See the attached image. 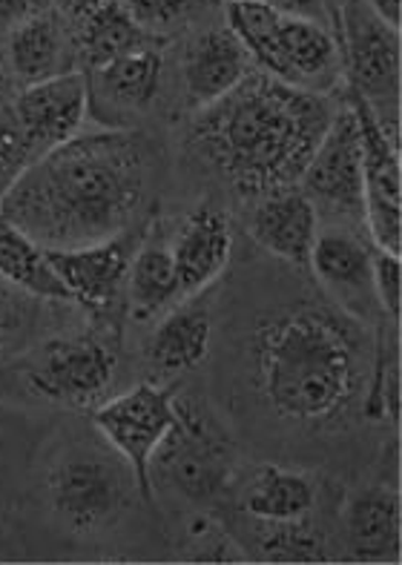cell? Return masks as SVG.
I'll list each match as a JSON object with an SVG mask.
<instances>
[{
	"label": "cell",
	"mask_w": 402,
	"mask_h": 565,
	"mask_svg": "<svg viewBox=\"0 0 402 565\" xmlns=\"http://www.w3.org/2000/svg\"><path fill=\"white\" fill-rule=\"evenodd\" d=\"M152 184V150L138 132L100 129L57 143L18 175L0 215L43 250H70L138 224Z\"/></svg>",
	"instance_id": "obj_1"
},
{
	"label": "cell",
	"mask_w": 402,
	"mask_h": 565,
	"mask_svg": "<svg viewBox=\"0 0 402 565\" xmlns=\"http://www.w3.org/2000/svg\"><path fill=\"white\" fill-rule=\"evenodd\" d=\"M366 324L330 301H294L258 319L247 339V380L276 419L339 428L362 414L373 367Z\"/></svg>",
	"instance_id": "obj_2"
},
{
	"label": "cell",
	"mask_w": 402,
	"mask_h": 565,
	"mask_svg": "<svg viewBox=\"0 0 402 565\" xmlns=\"http://www.w3.org/2000/svg\"><path fill=\"white\" fill-rule=\"evenodd\" d=\"M337 104L328 93L253 70L228 95L201 107L187 143L242 195L296 186L328 132Z\"/></svg>",
	"instance_id": "obj_3"
},
{
	"label": "cell",
	"mask_w": 402,
	"mask_h": 565,
	"mask_svg": "<svg viewBox=\"0 0 402 565\" xmlns=\"http://www.w3.org/2000/svg\"><path fill=\"white\" fill-rule=\"evenodd\" d=\"M228 29L239 38L253 66L285 84L330 93L342 70L339 41L328 26L305 18H287L262 0L228 3Z\"/></svg>",
	"instance_id": "obj_4"
},
{
	"label": "cell",
	"mask_w": 402,
	"mask_h": 565,
	"mask_svg": "<svg viewBox=\"0 0 402 565\" xmlns=\"http://www.w3.org/2000/svg\"><path fill=\"white\" fill-rule=\"evenodd\" d=\"M179 423L161 439L150 459V482L170 488L187 502H213L233 477V445L228 434L195 402L176 399Z\"/></svg>",
	"instance_id": "obj_5"
},
{
	"label": "cell",
	"mask_w": 402,
	"mask_h": 565,
	"mask_svg": "<svg viewBox=\"0 0 402 565\" xmlns=\"http://www.w3.org/2000/svg\"><path fill=\"white\" fill-rule=\"evenodd\" d=\"M138 494L133 471L95 448H72L46 477V500L61 525L75 534H95L127 514Z\"/></svg>",
	"instance_id": "obj_6"
},
{
	"label": "cell",
	"mask_w": 402,
	"mask_h": 565,
	"mask_svg": "<svg viewBox=\"0 0 402 565\" xmlns=\"http://www.w3.org/2000/svg\"><path fill=\"white\" fill-rule=\"evenodd\" d=\"M89 419L100 437L113 445L115 454L124 457L136 480L138 497L144 502H152L156 491L150 482V459L161 439L179 423L176 391L141 382L124 391L121 396L100 402Z\"/></svg>",
	"instance_id": "obj_7"
},
{
	"label": "cell",
	"mask_w": 402,
	"mask_h": 565,
	"mask_svg": "<svg viewBox=\"0 0 402 565\" xmlns=\"http://www.w3.org/2000/svg\"><path fill=\"white\" fill-rule=\"evenodd\" d=\"M345 104L351 107L359 129L362 156V190H366V218L373 247L402 253V204H400V143L396 121L382 118L371 100L348 89Z\"/></svg>",
	"instance_id": "obj_8"
},
{
	"label": "cell",
	"mask_w": 402,
	"mask_h": 565,
	"mask_svg": "<svg viewBox=\"0 0 402 565\" xmlns=\"http://www.w3.org/2000/svg\"><path fill=\"white\" fill-rule=\"evenodd\" d=\"M118 371L115 351L98 337L43 342L27 365L29 391L61 405H89L107 394Z\"/></svg>",
	"instance_id": "obj_9"
},
{
	"label": "cell",
	"mask_w": 402,
	"mask_h": 565,
	"mask_svg": "<svg viewBox=\"0 0 402 565\" xmlns=\"http://www.w3.org/2000/svg\"><path fill=\"white\" fill-rule=\"evenodd\" d=\"M342 32L339 55L353 93H359L373 107L382 100L394 107L400 95V29L388 26L366 0H342L337 14Z\"/></svg>",
	"instance_id": "obj_10"
},
{
	"label": "cell",
	"mask_w": 402,
	"mask_h": 565,
	"mask_svg": "<svg viewBox=\"0 0 402 565\" xmlns=\"http://www.w3.org/2000/svg\"><path fill=\"white\" fill-rule=\"evenodd\" d=\"M296 186L308 195L316 213H328L334 218H345V222L366 218L359 129L348 104L337 107L328 132L310 156Z\"/></svg>",
	"instance_id": "obj_11"
},
{
	"label": "cell",
	"mask_w": 402,
	"mask_h": 565,
	"mask_svg": "<svg viewBox=\"0 0 402 565\" xmlns=\"http://www.w3.org/2000/svg\"><path fill=\"white\" fill-rule=\"evenodd\" d=\"M147 233H150V224L138 222L118 236L100 238L95 244L43 253H46V262L55 270L57 281L66 287L72 301L100 313V310L113 308L115 299L121 296L129 262L147 238Z\"/></svg>",
	"instance_id": "obj_12"
},
{
	"label": "cell",
	"mask_w": 402,
	"mask_h": 565,
	"mask_svg": "<svg viewBox=\"0 0 402 565\" xmlns=\"http://www.w3.org/2000/svg\"><path fill=\"white\" fill-rule=\"evenodd\" d=\"M308 267L330 305L362 324H380L382 310L373 294V247L342 227L316 233Z\"/></svg>",
	"instance_id": "obj_13"
},
{
	"label": "cell",
	"mask_w": 402,
	"mask_h": 565,
	"mask_svg": "<svg viewBox=\"0 0 402 565\" xmlns=\"http://www.w3.org/2000/svg\"><path fill=\"white\" fill-rule=\"evenodd\" d=\"M89 107V78L70 70L55 78L23 86L12 100V118L35 152L52 150L81 132Z\"/></svg>",
	"instance_id": "obj_14"
},
{
	"label": "cell",
	"mask_w": 402,
	"mask_h": 565,
	"mask_svg": "<svg viewBox=\"0 0 402 565\" xmlns=\"http://www.w3.org/2000/svg\"><path fill=\"white\" fill-rule=\"evenodd\" d=\"M230 250H233V230L222 210L201 204L187 215L170 244L181 299H193L204 287L213 285L228 267Z\"/></svg>",
	"instance_id": "obj_15"
},
{
	"label": "cell",
	"mask_w": 402,
	"mask_h": 565,
	"mask_svg": "<svg viewBox=\"0 0 402 565\" xmlns=\"http://www.w3.org/2000/svg\"><path fill=\"white\" fill-rule=\"evenodd\" d=\"M319 233V213L299 186L258 195L251 213V236L258 247L287 265H308Z\"/></svg>",
	"instance_id": "obj_16"
},
{
	"label": "cell",
	"mask_w": 402,
	"mask_h": 565,
	"mask_svg": "<svg viewBox=\"0 0 402 565\" xmlns=\"http://www.w3.org/2000/svg\"><path fill=\"white\" fill-rule=\"evenodd\" d=\"M256 70L239 38L222 29H204L187 43L181 75H184L187 98L195 109L208 107L222 95H228L244 75Z\"/></svg>",
	"instance_id": "obj_17"
},
{
	"label": "cell",
	"mask_w": 402,
	"mask_h": 565,
	"mask_svg": "<svg viewBox=\"0 0 402 565\" xmlns=\"http://www.w3.org/2000/svg\"><path fill=\"white\" fill-rule=\"evenodd\" d=\"M345 540L357 559L385 563L402 557L400 494L388 486L362 488L345 505Z\"/></svg>",
	"instance_id": "obj_18"
},
{
	"label": "cell",
	"mask_w": 402,
	"mask_h": 565,
	"mask_svg": "<svg viewBox=\"0 0 402 565\" xmlns=\"http://www.w3.org/2000/svg\"><path fill=\"white\" fill-rule=\"evenodd\" d=\"M3 46H7V70L23 86L72 70L70 38L55 12L35 14L12 26L3 35Z\"/></svg>",
	"instance_id": "obj_19"
},
{
	"label": "cell",
	"mask_w": 402,
	"mask_h": 565,
	"mask_svg": "<svg viewBox=\"0 0 402 565\" xmlns=\"http://www.w3.org/2000/svg\"><path fill=\"white\" fill-rule=\"evenodd\" d=\"M210 342H213V319L208 310L201 305H181L158 319L147 342V359L165 376L195 371L210 356Z\"/></svg>",
	"instance_id": "obj_20"
},
{
	"label": "cell",
	"mask_w": 402,
	"mask_h": 565,
	"mask_svg": "<svg viewBox=\"0 0 402 565\" xmlns=\"http://www.w3.org/2000/svg\"><path fill=\"white\" fill-rule=\"evenodd\" d=\"M78 57L86 70H100L118 57L141 50H161L165 38L152 35L150 29L133 21L121 0H104L93 14L78 23Z\"/></svg>",
	"instance_id": "obj_21"
},
{
	"label": "cell",
	"mask_w": 402,
	"mask_h": 565,
	"mask_svg": "<svg viewBox=\"0 0 402 565\" xmlns=\"http://www.w3.org/2000/svg\"><path fill=\"white\" fill-rule=\"evenodd\" d=\"M316 505V482L308 473L287 471L279 466H262L244 482L242 511L251 520L287 523L310 516Z\"/></svg>",
	"instance_id": "obj_22"
},
{
	"label": "cell",
	"mask_w": 402,
	"mask_h": 565,
	"mask_svg": "<svg viewBox=\"0 0 402 565\" xmlns=\"http://www.w3.org/2000/svg\"><path fill=\"white\" fill-rule=\"evenodd\" d=\"M124 290H127L129 316L138 322L167 313L172 301L181 299L179 273L172 265L170 247L161 238H152V233H147V238L129 262Z\"/></svg>",
	"instance_id": "obj_23"
},
{
	"label": "cell",
	"mask_w": 402,
	"mask_h": 565,
	"mask_svg": "<svg viewBox=\"0 0 402 565\" xmlns=\"http://www.w3.org/2000/svg\"><path fill=\"white\" fill-rule=\"evenodd\" d=\"M0 276L35 299L72 301L66 287L57 281L55 270L46 262L41 244L32 242L21 227H14L3 215H0Z\"/></svg>",
	"instance_id": "obj_24"
},
{
	"label": "cell",
	"mask_w": 402,
	"mask_h": 565,
	"mask_svg": "<svg viewBox=\"0 0 402 565\" xmlns=\"http://www.w3.org/2000/svg\"><path fill=\"white\" fill-rule=\"evenodd\" d=\"M93 81L104 100L118 109H144L152 104L161 86V52L141 50L118 57L113 64L93 70Z\"/></svg>",
	"instance_id": "obj_25"
},
{
	"label": "cell",
	"mask_w": 402,
	"mask_h": 565,
	"mask_svg": "<svg viewBox=\"0 0 402 565\" xmlns=\"http://www.w3.org/2000/svg\"><path fill=\"white\" fill-rule=\"evenodd\" d=\"M253 523H256L253 543L265 559H273V563H319V559H328L325 537L308 516L287 520V523H265V520H253Z\"/></svg>",
	"instance_id": "obj_26"
},
{
	"label": "cell",
	"mask_w": 402,
	"mask_h": 565,
	"mask_svg": "<svg viewBox=\"0 0 402 565\" xmlns=\"http://www.w3.org/2000/svg\"><path fill=\"white\" fill-rule=\"evenodd\" d=\"M208 0H121V7L133 14V21L150 29L152 35L165 38L172 29L193 21Z\"/></svg>",
	"instance_id": "obj_27"
},
{
	"label": "cell",
	"mask_w": 402,
	"mask_h": 565,
	"mask_svg": "<svg viewBox=\"0 0 402 565\" xmlns=\"http://www.w3.org/2000/svg\"><path fill=\"white\" fill-rule=\"evenodd\" d=\"M38 158L35 147L14 124L12 109H0V199L9 193V186L18 181L23 170Z\"/></svg>",
	"instance_id": "obj_28"
},
{
	"label": "cell",
	"mask_w": 402,
	"mask_h": 565,
	"mask_svg": "<svg viewBox=\"0 0 402 565\" xmlns=\"http://www.w3.org/2000/svg\"><path fill=\"white\" fill-rule=\"evenodd\" d=\"M373 294L382 310V319L400 328L402 316V267L396 253L373 247Z\"/></svg>",
	"instance_id": "obj_29"
},
{
	"label": "cell",
	"mask_w": 402,
	"mask_h": 565,
	"mask_svg": "<svg viewBox=\"0 0 402 565\" xmlns=\"http://www.w3.org/2000/svg\"><path fill=\"white\" fill-rule=\"evenodd\" d=\"M32 296L0 276V351L23 337L32 316Z\"/></svg>",
	"instance_id": "obj_30"
},
{
	"label": "cell",
	"mask_w": 402,
	"mask_h": 565,
	"mask_svg": "<svg viewBox=\"0 0 402 565\" xmlns=\"http://www.w3.org/2000/svg\"><path fill=\"white\" fill-rule=\"evenodd\" d=\"M271 9H276L279 14H287V18H305V21H316L328 26V3L325 0H262Z\"/></svg>",
	"instance_id": "obj_31"
},
{
	"label": "cell",
	"mask_w": 402,
	"mask_h": 565,
	"mask_svg": "<svg viewBox=\"0 0 402 565\" xmlns=\"http://www.w3.org/2000/svg\"><path fill=\"white\" fill-rule=\"evenodd\" d=\"M52 0H0V29L9 32L18 23L35 18V14L50 12Z\"/></svg>",
	"instance_id": "obj_32"
},
{
	"label": "cell",
	"mask_w": 402,
	"mask_h": 565,
	"mask_svg": "<svg viewBox=\"0 0 402 565\" xmlns=\"http://www.w3.org/2000/svg\"><path fill=\"white\" fill-rule=\"evenodd\" d=\"M52 3H55L57 12L64 14V18H70L72 23H81L86 14L95 12L104 0H52Z\"/></svg>",
	"instance_id": "obj_33"
},
{
	"label": "cell",
	"mask_w": 402,
	"mask_h": 565,
	"mask_svg": "<svg viewBox=\"0 0 402 565\" xmlns=\"http://www.w3.org/2000/svg\"><path fill=\"white\" fill-rule=\"evenodd\" d=\"M373 12L380 14L388 26L400 29L402 26V0H366Z\"/></svg>",
	"instance_id": "obj_34"
},
{
	"label": "cell",
	"mask_w": 402,
	"mask_h": 565,
	"mask_svg": "<svg viewBox=\"0 0 402 565\" xmlns=\"http://www.w3.org/2000/svg\"><path fill=\"white\" fill-rule=\"evenodd\" d=\"M9 86H12V81H9V70H7V64L0 61V100L7 98Z\"/></svg>",
	"instance_id": "obj_35"
},
{
	"label": "cell",
	"mask_w": 402,
	"mask_h": 565,
	"mask_svg": "<svg viewBox=\"0 0 402 565\" xmlns=\"http://www.w3.org/2000/svg\"><path fill=\"white\" fill-rule=\"evenodd\" d=\"M224 7H228V3H253V0H222Z\"/></svg>",
	"instance_id": "obj_36"
}]
</instances>
